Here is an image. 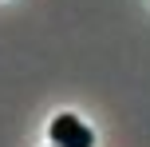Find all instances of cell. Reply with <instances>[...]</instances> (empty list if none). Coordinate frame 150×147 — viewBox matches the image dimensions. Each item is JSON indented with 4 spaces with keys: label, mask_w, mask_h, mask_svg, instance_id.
Here are the masks:
<instances>
[{
    "label": "cell",
    "mask_w": 150,
    "mask_h": 147,
    "mask_svg": "<svg viewBox=\"0 0 150 147\" xmlns=\"http://www.w3.org/2000/svg\"><path fill=\"white\" fill-rule=\"evenodd\" d=\"M47 131H52V143H55V147H91V143H95L91 131H87L75 115H55Z\"/></svg>",
    "instance_id": "6da1fadb"
},
{
    "label": "cell",
    "mask_w": 150,
    "mask_h": 147,
    "mask_svg": "<svg viewBox=\"0 0 150 147\" xmlns=\"http://www.w3.org/2000/svg\"><path fill=\"white\" fill-rule=\"evenodd\" d=\"M52 147H55V143H52Z\"/></svg>",
    "instance_id": "7a4b0ae2"
}]
</instances>
